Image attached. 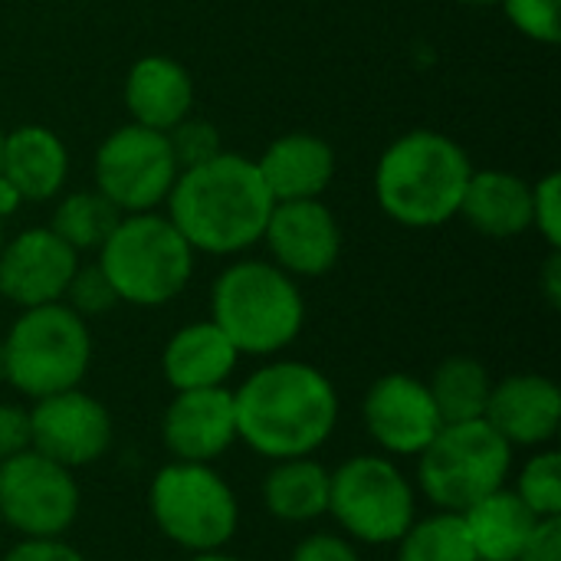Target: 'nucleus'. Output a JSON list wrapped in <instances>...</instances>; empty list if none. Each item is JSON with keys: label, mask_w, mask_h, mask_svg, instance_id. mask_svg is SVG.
<instances>
[{"label": "nucleus", "mask_w": 561, "mask_h": 561, "mask_svg": "<svg viewBox=\"0 0 561 561\" xmlns=\"http://www.w3.org/2000/svg\"><path fill=\"white\" fill-rule=\"evenodd\" d=\"M237 440L263 460L316 457L335 434L342 401L332 378L296 358H273L233 388Z\"/></svg>", "instance_id": "obj_1"}, {"label": "nucleus", "mask_w": 561, "mask_h": 561, "mask_svg": "<svg viewBox=\"0 0 561 561\" xmlns=\"http://www.w3.org/2000/svg\"><path fill=\"white\" fill-rule=\"evenodd\" d=\"M164 204L168 220L194 253L237 256L263 240L276 201L253 158L220 151L204 164L184 168Z\"/></svg>", "instance_id": "obj_2"}, {"label": "nucleus", "mask_w": 561, "mask_h": 561, "mask_svg": "<svg viewBox=\"0 0 561 561\" xmlns=\"http://www.w3.org/2000/svg\"><path fill=\"white\" fill-rule=\"evenodd\" d=\"M470 174V154L450 135L414 128L394 138L378 158L375 197L394 224L431 230L460 214Z\"/></svg>", "instance_id": "obj_3"}, {"label": "nucleus", "mask_w": 561, "mask_h": 561, "mask_svg": "<svg viewBox=\"0 0 561 561\" xmlns=\"http://www.w3.org/2000/svg\"><path fill=\"white\" fill-rule=\"evenodd\" d=\"M210 322L240 355L273 358L299 339L306 299L273 260H237L210 286Z\"/></svg>", "instance_id": "obj_4"}, {"label": "nucleus", "mask_w": 561, "mask_h": 561, "mask_svg": "<svg viewBox=\"0 0 561 561\" xmlns=\"http://www.w3.org/2000/svg\"><path fill=\"white\" fill-rule=\"evenodd\" d=\"M118 302L158 309L178 299L194 276V250L168 214H122L115 230L95 250Z\"/></svg>", "instance_id": "obj_5"}, {"label": "nucleus", "mask_w": 561, "mask_h": 561, "mask_svg": "<svg viewBox=\"0 0 561 561\" xmlns=\"http://www.w3.org/2000/svg\"><path fill=\"white\" fill-rule=\"evenodd\" d=\"M89 368V322L66 302L20 309L3 335V381L30 401L82 388Z\"/></svg>", "instance_id": "obj_6"}, {"label": "nucleus", "mask_w": 561, "mask_h": 561, "mask_svg": "<svg viewBox=\"0 0 561 561\" xmlns=\"http://www.w3.org/2000/svg\"><path fill=\"white\" fill-rule=\"evenodd\" d=\"M148 513L187 556L227 549L240 533V500L214 463H164L148 483Z\"/></svg>", "instance_id": "obj_7"}, {"label": "nucleus", "mask_w": 561, "mask_h": 561, "mask_svg": "<svg viewBox=\"0 0 561 561\" xmlns=\"http://www.w3.org/2000/svg\"><path fill=\"white\" fill-rule=\"evenodd\" d=\"M414 460V490L434 510L463 513L493 490L510 486L516 450L486 421H463L444 424Z\"/></svg>", "instance_id": "obj_8"}, {"label": "nucleus", "mask_w": 561, "mask_h": 561, "mask_svg": "<svg viewBox=\"0 0 561 561\" xmlns=\"http://www.w3.org/2000/svg\"><path fill=\"white\" fill-rule=\"evenodd\" d=\"M329 516L355 546H394L417 519L414 480L385 454H358L332 470Z\"/></svg>", "instance_id": "obj_9"}, {"label": "nucleus", "mask_w": 561, "mask_h": 561, "mask_svg": "<svg viewBox=\"0 0 561 561\" xmlns=\"http://www.w3.org/2000/svg\"><path fill=\"white\" fill-rule=\"evenodd\" d=\"M76 473L36 450L0 460V523L20 539H62L79 519Z\"/></svg>", "instance_id": "obj_10"}, {"label": "nucleus", "mask_w": 561, "mask_h": 561, "mask_svg": "<svg viewBox=\"0 0 561 561\" xmlns=\"http://www.w3.org/2000/svg\"><path fill=\"white\" fill-rule=\"evenodd\" d=\"M92 171L95 191L105 194L122 214L158 210L181 174L168 135L135 122L105 135Z\"/></svg>", "instance_id": "obj_11"}, {"label": "nucleus", "mask_w": 561, "mask_h": 561, "mask_svg": "<svg viewBox=\"0 0 561 561\" xmlns=\"http://www.w3.org/2000/svg\"><path fill=\"white\" fill-rule=\"evenodd\" d=\"M115 444L108 408L82 388H69L30 404V450L66 470L99 463Z\"/></svg>", "instance_id": "obj_12"}, {"label": "nucleus", "mask_w": 561, "mask_h": 561, "mask_svg": "<svg viewBox=\"0 0 561 561\" xmlns=\"http://www.w3.org/2000/svg\"><path fill=\"white\" fill-rule=\"evenodd\" d=\"M362 424L378 454L391 460H414L444 427L427 381L408 371H388L368 385Z\"/></svg>", "instance_id": "obj_13"}, {"label": "nucleus", "mask_w": 561, "mask_h": 561, "mask_svg": "<svg viewBox=\"0 0 561 561\" xmlns=\"http://www.w3.org/2000/svg\"><path fill=\"white\" fill-rule=\"evenodd\" d=\"M273 263L293 279H316L335 270L342 256V227L319 201H276L263 230Z\"/></svg>", "instance_id": "obj_14"}, {"label": "nucleus", "mask_w": 561, "mask_h": 561, "mask_svg": "<svg viewBox=\"0 0 561 561\" xmlns=\"http://www.w3.org/2000/svg\"><path fill=\"white\" fill-rule=\"evenodd\" d=\"M79 266V253L49 227H30L0 250V296L16 309L62 302Z\"/></svg>", "instance_id": "obj_15"}, {"label": "nucleus", "mask_w": 561, "mask_h": 561, "mask_svg": "<svg viewBox=\"0 0 561 561\" xmlns=\"http://www.w3.org/2000/svg\"><path fill=\"white\" fill-rule=\"evenodd\" d=\"M161 444L171 460L214 463L237 444V408L233 391L194 388L174 391L161 417Z\"/></svg>", "instance_id": "obj_16"}, {"label": "nucleus", "mask_w": 561, "mask_h": 561, "mask_svg": "<svg viewBox=\"0 0 561 561\" xmlns=\"http://www.w3.org/2000/svg\"><path fill=\"white\" fill-rule=\"evenodd\" d=\"M483 421L516 450L552 447L561 427V388L539 371H519L493 381Z\"/></svg>", "instance_id": "obj_17"}, {"label": "nucleus", "mask_w": 561, "mask_h": 561, "mask_svg": "<svg viewBox=\"0 0 561 561\" xmlns=\"http://www.w3.org/2000/svg\"><path fill=\"white\" fill-rule=\"evenodd\" d=\"M256 171L273 201L322 197L335 178V151L316 131H286L256 158Z\"/></svg>", "instance_id": "obj_18"}, {"label": "nucleus", "mask_w": 561, "mask_h": 561, "mask_svg": "<svg viewBox=\"0 0 561 561\" xmlns=\"http://www.w3.org/2000/svg\"><path fill=\"white\" fill-rule=\"evenodd\" d=\"M125 108L135 125L171 131L194 108V79L171 56H141L125 76Z\"/></svg>", "instance_id": "obj_19"}, {"label": "nucleus", "mask_w": 561, "mask_h": 561, "mask_svg": "<svg viewBox=\"0 0 561 561\" xmlns=\"http://www.w3.org/2000/svg\"><path fill=\"white\" fill-rule=\"evenodd\" d=\"M240 352L233 342L210 322H187L181 325L164 352H161V375L171 391H194V388H224L240 365Z\"/></svg>", "instance_id": "obj_20"}, {"label": "nucleus", "mask_w": 561, "mask_h": 561, "mask_svg": "<svg viewBox=\"0 0 561 561\" xmlns=\"http://www.w3.org/2000/svg\"><path fill=\"white\" fill-rule=\"evenodd\" d=\"M0 174L26 204L49 201L69 178V148L46 125H16L13 131H3Z\"/></svg>", "instance_id": "obj_21"}, {"label": "nucleus", "mask_w": 561, "mask_h": 561, "mask_svg": "<svg viewBox=\"0 0 561 561\" xmlns=\"http://www.w3.org/2000/svg\"><path fill=\"white\" fill-rule=\"evenodd\" d=\"M460 217L483 237L513 240L533 230V184L513 171H473L460 201Z\"/></svg>", "instance_id": "obj_22"}, {"label": "nucleus", "mask_w": 561, "mask_h": 561, "mask_svg": "<svg viewBox=\"0 0 561 561\" xmlns=\"http://www.w3.org/2000/svg\"><path fill=\"white\" fill-rule=\"evenodd\" d=\"M332 470L316 457L273 460L260 483L263 510L286 526H309L329 516Z\"/></svg>", "instance_id": "obj_23"}, {"label": "nucleus", "mask_w": 561, "mask_h": 561, "mask_svg": "<svg viewBox=\"0 0 561 561\" xmlns=\"http://www.w3.org/2000/svg\"><path fill=\"white\" fill-rule=\"evenodd\" d=\"M460 519L480 561H516L539 523L536 513L510 486L477 500L460 513Z\"/></svg>", "instance_id": "obj_24"}, {"label": "nucleus", "mask_w": 561, "mask_h": 561, "mask_svg": "<svg viewBox=\"0 0 561 561\" xmlns=\"http://www.w3.org/2000/svg\"><path fill=\"white\" fill-rule=\"evenodd\" d=\"M427 388L444 424L483 421L493 391V375L473 355H450L434 368Z\"/></svg>", "instance_id": "obj_25"}, {"label": "nucleus", "mask_w": 561, "mask_h": 561, "mask_svg": "<svg viewBox=\"0 0 561 561\" xmlns=\"http://www.w3.org/2000/svg\"><path fill=\"white\" fill-rule=\"evenodd\" d=\"M394 561H480L460 513L434 510L417 516L394 542Z\"/></svg>", "instance_id": "obj_26"}, {"label": "nucleus", "mask_w": 561, "mask_h": 561, "mask_svg": "<svg viewBox=\"0 0 561 561\" xmlns=\"http://www.w3.org/2000/svg\"><path fill=\"white\" fill-rule=\"evenodd\" d=\"M118 220H122V210L92 187V191L66 194L53 210L49 230L62 243H69L76 253H82V250H99Z\"/></svg>", "instance_id": "obj_27"}, {"label": "nucleus", "mask_w": 561, "mask_h": 561, "mask_svg": "<svg viewBox=\"0 0 561 561\" xmlns=\"http://www.w3.org/2000/svg\"><path fill=\"white\" fill-rule=\"evenodd\" d=\"M513 493L536 513V519H561V454L539 447L516 470Z\"/></svg>", "instance_id": "obj_28"}, {"label": "nucleus", "mask_w": 561, "mask_h": 561, "mask_svg": "<svg viewBox=\"0 0 561 561\" xmlns=\"http://www.w3.org/2000/svg\"><path fill=\"white\" fill-rule=\"evenodd\" d=\"M62 302L76 316H82L89 322V319H99V316L112 312L118 306V296H115V289H112V283L102 273L99 263H89V266L79 263L76 273H72V279H69V286H66Z\"/></svg>", "instance_id": "obj_29"}, {"label": "nucleus", "mask_w": 561, "mask_h": 561, "mask_svg": "<svg viewBox=\"0 0 561 561\" xmlns=\"http://www.w3.org/2000/svg\"><path fill=\"white\" fill-rule=\"evenodd\" d=\"M164 135H168V141H171V151H174V161H178L181 171H184V168H194V164H204V161H210L214 154L224 151L217 125L207 122V118H197V115L181 118V122H178L171 131H164Z\"/></svg>", "instance_id": "obj_30"}, {"label": "nucleus", "mask_w": 561, "mask_h": 561, "mask_svg": "<svg viewBox=\"0 0 561 561\" xmlns=\"http://www.w3.org/2000/svg\"><path fill=\"white\" fill-rule=\"evenodd\" d=\"M510 16V23L536 39V43H559L561 26H559V0H503L500 3Z\"/></svg>", "instance_id": "obj_31"}, {"label": "nucleus", "mask_w": 561, "mask_h": 561, "mask_svg": "<svg viewBox=\"0 0 561 561\" xmlns=\"http://www.w3.org/2000/svg\"><path fill=\"white\" fill-rule=\"evenodd\" d=\"M533 227L549 243V250H561V174L549 171L533 184Z\"/></svg>", "instance_id": "obj_32"}, {"label": "nucleus", "mask_w": 561, "mask_h": 561, "mask_svg": "<svg viewBox=\"0 0 561 561\" xmlns=\"http://www.w3.org/2000/svg\"><path fill=\"white\" fill-rule=\"evenodd\" d=\"M289 561H362L358 546L342 533H312L299 539Z\"/></svg>", "instance_id": "obj_33"}, {"label": "nucleus", "mask_w": 561, "mask_h": 561, "mask_svg": "<svg viewBox=\"0 0 561 561\" xmlns=\"http://www.w3.org/2000/svg\"><path fill=\"white\" fill-rule=\"evenodd\" d=\"M30 450V408L0 404V460Z\"/></svg>", "instance_id": "obj_34"}, {"label": "nucleus", "mask_w": 561, "mask_h": 561, "mask_svg": "<svg viewBox=\"0 0 561 561\" xmlns=\"http://www.w3.org/2000/svg\"><path fill=\"white\" fill-rule=\"evenodd\" d=\"M0 561H85L66 539H20Z\"/></svg>", "instance_id": "obj_35"}, {"label": "nucleus", "mask_w": 561, "mask_h": 561, "mask_svg": "<svg viewBox=\"0 0 561 561\" xmlns=\"http://www.w3.org/2000/svg\"><path fill=\"white\" fill-rule=\"evenodd\" d=\"M516 561H561V519H539Z\"/></svg>", "instance_id": "obj_36"}, {"label": "nucleus", "mask_w": 561, "mask_h": 561, "mask_svg": "<svg viewBox=\"0 0 561 561\" xmlns=\"http://www.w3.org/2000/svg\"><path fill=\"white\" fill-rule=\"evenodd\" d=\"M542 293H546V299H549V306L552 309H559L561 306V250H549V256H546V263H542Z\"/></svg>", "instance_id": "obj_37"}, {"label": "nucleus", "mask_w": 561, "mask_h": 561, "mask_svg": "<svg viewBox=\"0 0 561 561\" xmlns=\"http://www.w3.org/2000/svg\"><path fill=\"white\" fill-rule=\"evenodd\" d=\"M23 204H26V201L20 197V191H16V187L0 174V220H10Z\"/></svg>", "instance_id": "obj_38"}, {"label": "nucleus", "mask_w": 561, "mask_h": 561, "mask_svg": "<svg viewBox=\"0 0 561 561\" xmlns=\"http://www.w3.org/2000/svg\"><path fill=\"white\" fill-rule=\"evenodd\" d=\"M187 561H243V559L230 556L227 549H217V552H197V556H187Z\"/></svg>", "instance_id": "obj_39"}, {"label": "nucleus", "mask_w": 561, "mask_h": 561, "mask_svg": "<svg viewBox=\"0 0 561 561\" xmlns=\"http://www.w3.org/2000/svg\"><path fill=\"white\" fill-rule=\"evenodd\" d=\"M460 3H467V7H500L503 0H460Z\"/></svg>", "instance_id": "obj_40"}, {"label": "nucleus", "mask_w": 561, "mask_h": 561, "mask_svg": "<svg viewBox=\"0 0 561 561\" xmlns=\"http://www.w3.org/2000/svg\"><path fill=\"white\" fill-rule=\"evenodd\" d=\"M0 381H3V339H0Z\"/></svg>", "instance_id": "obj_41"}, {"label": "nucleus", "mask_w": 561, "mask_h": 561, "mask_svg": "<svg viewBox=\"0 0 561 561\" xmlns=\"http://www.w3.org/2000/svg\"><path fill=\"white\" fill-rule=\"evenodd\" d=\"M3 243H7V233H3V220H0V250H3Z\"/></svg>", "instance_id": "obj_42"}, {"label": "nucleus", "mask_w": 561, "mask_h": 561, "mask_svg": "<svg viewBox=\"0 0 561 561\" xmlns=\"http://www.w3.org/2000/svg\"><path fill=\"white\" fill-rule=\"evenodd\" d=\"M0 154H3V128H0Z\"/></svg>", "instance_id": "obj_43"}, {"label": "nucleus", "mask_w": 561, "mask_h": 561, "mask_svg": "<svg viewBox=\"0 0 561 561\" xmlns=\"http://www.w3.org/2000/svg\"><path fill=\"white\" fill-rule=\"evenodd\" d=\"M0 529H3V523H0Z\"/></svg>", "instance_id": "obj_44"}]
</instances>
